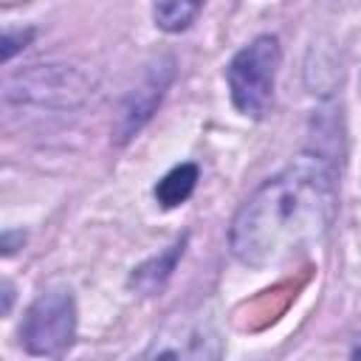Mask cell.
I'll return each instance as SVG.
<instances>
[{"label": "cell", "instance_id": "1", "mask_svg": "<svg viewBox=\"0 0 361 361\" xmlns=\"http://www.w3.org/2000/svg\"><path fill=\"white\" fill-rule=\"evenodd\" d=\"M336 214L333 172L316 158H299L265 180L231 223V251L240 262L265 268L319 240Z\"/></svg>", "mask_w": 361, "mask_h": 361}, {"label": "cell", "instance_id": "2", "mask_svg": "<svg viewBox=\"0 0 361 361\" xmlns=\"http://www.w3.org/2000/svg\"><path fill=\"white\" fill-rule=\"evenodd\" d=\"M279 65V42L276 37H257L245 45L228 65V87L240 113L262 116L274 96V79Z\"/></svg>", "mask_w": 361, "mask_h": 361}, {"label": "cell", "instance_id": "3", "mask_svg": "<svg viewBox=\"0 0 361 361\" xmlns=\"http://www.w3.org/2000/svg\"><path fill=\"white\" fill-rule=\"evenodd\" d=\"M223 336L203 313H183L166 322L135 361H220Z\"/></svg>", "mask_w": 361, "mask_h": 361}, {"label": "cell", "instance_id": "4", "mask_svg": "<svg viewBox=\"0 0 361 361\" xmlns=\"http://www.w3.org/2000/svg\"><path fill=\"white\" fill-rule=\"evenodd\" d=\"M76 330V307L73 296L65 288L45 290L37 296V302L28 307L23 322V344L34 355H59L71 341Z\"/></svg>", "mask_w": 361, "mask_h": 361}, {"label": "cell", "instance_id": "5", "mask_svg": "<svg viewBox=\"0 0 361 361\" xmlns=\"http://www.w3.org/2000/svg\"><path fill=\"white\" fill-rule=\"evenodd\" d=\"M195 183H197V166H195V164H180V166H175L172 172H166V175L158 180L155 197H158L161 206L172 209V206L183 203V200L192 195Z\"/></svg>", "mask_w": 361, "mask_h": 361}, {"label": "cell", "instance_id": "6", "mask_svg": "<svg viewBox=\"0 0 361 361\" xmlns=\"http://www.w3.org/2000/svg\"><path fill=\"white\" fill-rule=\"evenodd\" d=\"M197 3H158L155 6V20H158V25L164 28V31H180V28H186L189 23H192V17L197 14Z\"/></svg>", "mask_w": 361, "mask_h": 361}, {"label": "cell", "instance_id": "7", "mask_svg": "<svg viewBox=\"0 0 361 361\" xmlns=\"http://www.w3.org/2000/svg\"><path fill=\"white\" fill-rule=\"evenodd\" d=\"M355 358H358V361H361V350H358V353H355Z\"/></svg>", "mask_w": 361, "mask_h": 361}]
</instances>
